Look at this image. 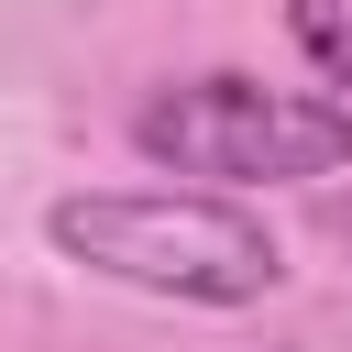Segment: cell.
I'll list each match as a JSON object with an SVG mask.
<instances>
[{
	"instance_id": "3957f363",
	"label": "cell",
	"mask_w": 352,
	"mask_h": 352,
	"mask_svg": "<svg viewBox=\"0 0 352 352\" xmlns=\"http://www.w3.org/2000/svg\"><path fill=\"white\" fill-rule=\"evenodd\" d=\"M286 33H297V55H308L319 77L352 88V0H286Z\"/></svg>"
},
{
	"instance_id": "7a4b0ae2",
	"label": "cell",
	"mask_w": 352,
	"mask_h": 352,
	"mask_svg": "<svg viewBox=\"0 0 352 352\" xmlns=\"http://www.w3.org/2000/svg\"><path fill=\"white\" fill-rule=\"evenodd\" d=\"M132 143L176 176L297 187V176L352 165V110L308 99V88H264V77H187V88H154L132 110Z\"/></svg>"
},
{
	"instance_id": "6da1fadb",
	"label": "cell",
	"mask_w": 352,
	"mask_h": 352,
	"mask_svg": "<svg viewBox=\"0 0 352 352\" xmlns=\"http://www.w3.org/2000/svg\"><path fill=\"white\" fill-rule=\"evenodd\" d=\"M66 264H99L121 286L154 297H198V308H242L286 275V253L264 242L253 209L231 198H176V187H121V198H55L44 209Z\"/></svg>"
}]
</instances>
